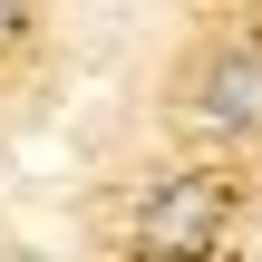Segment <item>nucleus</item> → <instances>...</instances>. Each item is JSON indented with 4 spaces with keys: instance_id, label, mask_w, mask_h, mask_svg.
<instances>
[{
    "instance_id": "2",
    "label": "nucleus",
    "mask_w": 262,
    "mask_h": 262,
    "mask_svg": "<svg viewBox=\"0 0 262 262\" xmlns=\"http://www.w3.org/2000/svg\"><path fill=\"white\" fill-rule=\"evenodd\" d=\"M214 224H224V185L214 175H165L156 194H146V214H136V243L165 262H194L214 243Z\"/></svg>"
},
{
    "instance_id": "1",
    "label": "nucleus",
    "mask_w": 262,
    "mask_h": 262,
    "mask_svg": "<svg viewBox=\"0 0 262 262\" xmlns=\"http://www.w3.org/2000/svg\"><path fill=\"white\" fill-rule=\"evenodd\" d=\"M185 117H194L204 136H253V126H262V49H253V39L194 58V78H185Z\"/></svg>"
},
{
    "instance_id": "3",
    "label": "nucleus",
    "mask_w": 262,
    "mask_h": 262,
    "mask_svg": "<svg viewBox=\"0 0 262 262\" xmlns=\"http://www.w3.org/2000/svg\"><path fill=\"white\" fill-rule=\"evenodd\" d=\"M10 29H19V0H0V39H10Z\"/></svg>"
}]
</instances>
